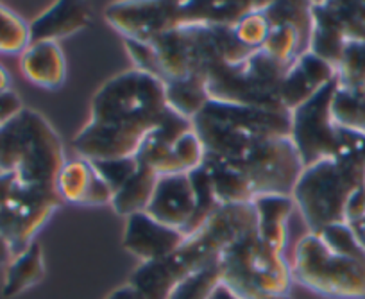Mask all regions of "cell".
Listing matches in <instances>:
<instances>
[{
	"instance_id": "cell-1",
	"label": "cell",
	"mask_w": 365,
	"mask_h": 299,
	"mask_svg": "<svg viewBox=\"0 0 365 299\" xmlns=\"http://www.w3.org/2000/svg\"><path fill=\"white\" fill-rule=\"evenodd\" d=\"M167 108L163 81L136 69L117 74L91 98L90 121L73 136V151L88 161L136 156Z\"/></svg>"
},
{
	"instance_id": "cell-2",
	"label": "cell",
	"mask_w": 365,
	"mask_h": 299,
	"mask_svg": "<svg viewBox=\"0 0 365 299\" xmlns=\"http://www.w3.org/2000/svg\"><path fill=\"white\" fill-rule=\"evenodd\" d=\"M256 228L258 217L252 203L220 206L219 212L201 230L188 235L170 256L142 263L133 273L129 285L140 299H167L179 281L215 263L227 245Z\"/></svg>"
},
{
	"instance_id": "cell-3",
	"label": "cell",
	"mask_w": 365,
	"mask_h": 299,
	"mask_svg": "<svg viewBox=\"0 0 365 299\" xmlns=\"http://www.w3.org/2000/svg\"><path fill=\"white\" fill-rule=\"evenodd\" d=\"M361 186H365V136L342 128L336 156L304 168L292 197L310 233H317L329 224L346 223L347 203Z\"/></svg>"
},
{
	"instance_id": "cell-4",
	"label": "cell",
	"mask_w": 365,
	"mask_h": 299,
	"mask_svg": "<svg viewBox=\"0 0 365 299\" xmlns=\"http://www.w3.org/2000/svg\"><path fill=\"white\" fill-rule=\"evenodd\" d=\"M206 158L240 161L269 138H290L292 113L210 101L194 118Z\"/></svg>"
},
{
	"instance_id": "cell-5",
	"label": "cell",
	"mask_w": 365,
	"mask_h": 299,
	"mask_svg": "<svg viewBox=\"0 0 365 299\" xmlns=\"http://www.w3.org/2000/svg\"><path fill=\"white\" fill-rule=\"evenodd\" d=\"M150 45L163 83L188 76L208 79L215 70L244 61L256 52L238 40L235 26L213 24L181 26L158 36Z\"/></svg>"
},
{
	"instance_id": "cell-6",
	"label": "cell",
	"mask_w": 365,
	"mask_h": 299,
	"mask_svg": "<svg viewBox=\"0 0 365 299\" xmlns=\"http://www.w3.org/2000/svg\"><path fill=\"white\" fill-rule=\"evenodd\" d=\"M220 281L242 299H292V267L283 253L274 251L249 231L219 256Z\"/></svg>"
},
{
	"instance_id": "cell-7",
	"label": "cell",
	"mask_w": 365,
	"mask_h": 299,
	"mask_svg": "<svg viewBox=\"0 0 365 299\" xmlns=\"http://www.w3.org/2000/svg\"><path fill=\"white\" fill-rule=\"evenodd\" d=\"M290 65L276 61L259 49L244 61L210 74L206 79L210 98L237 106L287 111L282 104V84Z\"/></svg>"
},
{
	"instance_id": "cell-8",
	"label": "cell",
	"mask_w": 365,
	"mask_h": 299,
	"mask_svg": "<svg viewBox=\"0 0 365 299\" xmlns=\"http://www.w3.org/2000/svg\"><path fill=\"white\" fill-rule=\"evenodd\" d=\"M292 276L315 294L335 299H365V256L333 253L315 233L294 249Z\"/></svg>"
},
{
	"instance_id": "cell-9",
	"label": "cell",
	"mask_w": 365,
	"mask_h": 299,
	"mask_svg": "<svg viewBox=\"0 0 365 299\" xmlns=\"http://www.w3.org/2000/svg\"><path fill=\"white\" fill-rule=\"evenodd\" d=\"M19 124L20 185L58 190V178L66 163L65 147L51 122L36 110H26L16 118Z\"/></svg>"
},
{
	"instance_id": "cell-10",
	"label": "cell",
	"mask_w": 365,
	"mask_h": 299,
	"mask_svg": "<svg viewBox=\"0 0 365 299\" xmlns=\"http://www.w3.org/2000/svg\"><path fill=\"white\" fill-rule=\"evenodd\" d=\"M336 90L339 83L335 79L292 111L290 140L296 146L304 168L339 153L342 128L333 118Z\"/></svg>"
},
{
	"instance_id": "cell-11",
	"label": "cell",
	"mask_w": 365,
	"mask_h": 299,
	"mask_svg": "<svg viewBox=\"0 0 365 299\" xmlns=\"http://www.w3.org/2000/svg\"><path fill=\"white\" fill-rule=\"evenodd\" d=\"M251 185L252 196H292L304 171L290 138H269L240 161H231Z\"/></svg>"
},
{
	"instance_id": "cell-12",
	"label": "cell",
	"mask_w": 365,
	"mask_h": 299,
	"mask_svg": "<svg viewBox=\"0 0 365 299\" xmlns=\"http://www.w3.org/2000/svg\"><path fill=\"white\" fill-rule=\"evenodd\" d=\"M61 203L58 190L16 183L9 201L0 210V233L9 240L15 256L33 244L38 231Z\"/></svg>"
},
{
	"instance_id": "cell-13",
	"label": "cell",
	"mask_w": 365,
	"mask_h": 299,
	"mask_svg": "<svg viewBox=\"0 0 365 299\" xmlns=\"http://www.w3.org/2000/svg\"><path fill=\"white\" fill-rule=\"evenodd\" d=\"M104 20L124 40L150 44L161 34L185 26L182 0H142V2H115L104 11Z\"/></svg>"
},
{
	"instance_id": "cell-14",
	"label": "cell",
	"mask_w": 365,
	"mask_h": 299,
	"mask_svg": "<svg viewBox=\"0 0 365 299\" xmlns=\"http://www.w3.org/2000/svg\"><path fill=\"white\" fill-rule=\"evenodd\" d=\"M185 240L187 235L182 231L158 223L145 212L128 217L122 235V245L125 251L142 260V263L167 258Z\"/></svg>"
},
{
	"instance_id": "cell-15",
	"label": "cell",
	"mask_w": 365,
	"mask_h": 299,
	"mask_svg": "<svg viewBox=\"0 0 365 299\" xmlns=\"http://www.w3.org/2000/svg\"><path fill=\"white\" fill-rule=\"evenodd\" d=\"M145 213L158 223L185 233L195 213V190L190 176H160Z\"/></svg>"
},
{
	"instance_id": "cell-16",
	"label": "cell",
	"mask_w": 365,
	"mask_h": 299,
	"mask_svg": "<svg viewBox=\"0 0 365 299\" xmlns=\"http://www.w3.org/2000/svg\"><path fill=\"white\" fill-rule=\"evenodd\" d=\"M336 79V70L324 59L317 58L312 52L301 54L289 66L282 84V104L292 113L296 108L314 97L319 90Z\"/></svg>"
},
{
	"instance_id": "cell-17",
	"label": "cell",
	"mask_w": 365,
	"mask_h": 299,
	"mask_svg": "<svg viewBox=\"0 0 365 299\" xmlns=\"http://www.w3.org/2000/svg\"><path fill=\"white\" fill-rule=\"evenodd\" d=\"M58 192L70 205L103 206L113 201V190L101 178L93 163L83 158L66 161L58 178Z\"/></svg>"
},
{
	"instance_id": "cell-18",
	"label": "cell",
	"mask_w": 365,
	"mask_h": 299,
	"mask_svg": "<svg viewBox=\"0 0 365 299\" xmlns=\"http://www.w3.org/2000/svg\"><path fill=\"white\" fill-rule=\"evenodd\" d=\"M91 24V9L86 2L61 0L54 2L40 16L29 24L31 44L56 41L68 38Z\"/></svg>"
},
{
	"instance_id": "cell-19",
	"label": "cell",
	"mask_w": 365,
	"mask_h": 299,
	"mask_svg": "<svg viewBox=\"0 0 365 299\" xmlns=\"http://www.w3.org/2000/svg\"><path fill=\"white\" fill-rule=\"evenodd\" d=\"M24 77L34 86L58 90L66 81V59L56 41H38L20 54Z\"/></svg>"
},
{
	"instance_id": "cell-20",
	"label": "cell",
	"mask_w": 365,
	"mask_h": 299,
	"mask_svg": "<svg viewBox=\"0 0 365 299\" xmlns=\"http://www.w3.org/2000/svg\"><path fill=\"white\" fill-rule=\"evenodd\" d=\"M258 217L259 238L274 251L283 253L289 240V224L294 210L297 208L292 196H259L252 201Z\"/></svg>"
},
{
	"instance_id": "cell-21",
	"label": "cell",
	"mask_w": 365,
	"mask_h": 299,
	"mask_svg": "<svg viewBox=\"0 0 365 299\" xmlns=\"http://www.w3.org/2000/svg\"><path fill=\"white\" fill-rule=\"evenodd\" d=\"M45 278L43 249L38 242H33L26 251L16 255L13 262L6 267L2 298L13 299L24 294L29 288L36 287Z\"/></svg>"
},
{
	"instance_id": "cell-22",
	"label": "cell",
	"mask_w": 365,
	"mask_h": 299,
	"mask_svg": "<svg viewBox=\"0 0 365 299\" xmlns=\"http://www.w3.org/2000/svg\"><path fill=\"white\" fill-rule=\"evenodd\" d=\"M202 165L208 171L213 190H215L217 201L220 205H244V203L255 201L251 185H249L244 174L231 161L205 156Z\"/></svg>"
},
{
	"instance_id": "cell-23",
	"label": "cell",
	"mask_w": 365,
	"mask_h": 299,
	"mask_svg": "<svg viewBox=\"0 0 365 299\" xmlns=\"http://www.w3.org/2000/svg\"><path fill=\"white\" fill-rule=\"evenodd\" d=\"M312 15L335 27L344 40L365 44V2H312Z\"/></svg>"
},
{
	"instance_id": "cell-24",
	"label": "cell",
	"mask_w": 365,
	"mask_h": 299,
	"mask_svg": "<svg viewBox=\"0 0 365 299\" xmlns=\"http://www.w3.org/2000/svg\"><path fill=\"white\" fill-rule=\"evenodd\" d=\"M165 95H167L168 108L190 121H194L212 101L206 88V79L195 76L167 81Z\"/></svg>"
},
{
	"instance_id": "cell-25",
	"label": "cell",
	"mask_w": 365,
	"mask_h": 299,
	"mask_svg": "<svg viewBox=\"0 0 365 299\" xmlns=\"http://www.w3.org/2000/svg\"><path fill=\"white\" fill-rule=\"evenodd\" d=\"M158 178L160 176L156 172H153L145 165L140 163L135 176L115 192L113 201H111V206H113L115 212L118 216L125 217V219L135 216V213L145 212L147 206H149L150 197H153Z\"/></svg>"
},
{
	"instance_id": "cell-26",
	"label": "cell",
	"mask_w": 365,
	"mask_h": 299,
	"mask_svg": "<svg viewBox=\"0 0 365 299\" xmlns=\"http://www.w3.org/2000/svg\"><path fill=\"white\" fill-rule=\"evenodd\" d=\"M262 51L269 54L272 59H276V61L290 65L301 54L308 52V44L294 26L274 24V26L269 27V33H267L265 41H263Z\"/></svg>"
},
{
	"instance_id": "cell-27",
	"label": "cell",
	"mask_w": 365,
	"mask_h": 299,
	"mask_svg": "<svg viewBox=\"0 0 365 299\" xmlns=\"http://www.w3.org/2000/svg\"><path fill=\"white\" fill-rule=\"evenodd\" d=\"M188 176H190V181L195 190V213L192 223L188 224L187 231H185L187 237L201 230V228L219 212L220 206H222L217 201L215 190H213L212 179H210V174L208 171H206L205 165L190 171Z\"/></svg>"
},
{
	"instance_id": "cell-28",
	"label": "cell",
	"mask_w": 365,
	"mask_h": 299,
	"mask_svg": "<svg viewBox=\"0 0 365 299\" xmlns=\"http://www.w3.org/2000/svg\"><path fill=\"white\" fill-rule=\"evenodd\" d=\"M262 11L269 20V26L289 24V26L296 27L310 49L312 29H314L312 2H267Z\"/></svg>"
},
{
	"instance_id": "cell-29",
	"label": "cell",
	"mask_w": 365,
	"mask_h": 299,
	"mask_svg": "<svg viewBox=\"0 0 365 299\" xmlns=\"http://www.w3.org/2000/svg\"><path fill=\"white\" fill-rule=\"evenodd\" d=\"M339 88L351 93H365V44L349 41L336 66Z\"/></svg>"
},
{
	"instance_id": "cell-30",
	"label": "cell",
	"mask_w": 365,
	"mask_h": 299,
	"mask_svg": "<svg viewBox=\"0 0 365 299\" xmlns=\"http://www.w3.org/2000/svg\"><path fill=\"white\" fill-rule=\"evenodd\" d=\"M220 283L219 260L179 281L167 299H210Z\"/></svg>"
},
{
	"instance_id": "cell-31",
	"label": "cell",
	"mask_w": 365,
	"mask_h": 299,
	"mask_svg": "<svg viewBox=\"0 0 365 299\" xmlns=\"http://www.w3.org/2000/svg\"><path fill=\"white\" fill-rule=\"evenodd\" d=\"M29 44V24L0 4V54H22Z\"/></svg>"
},
{
	"instance_id": "cell-32",
	"label": "cell",
	"mask_w": 365,
	"mask_h": 299,
	"mask_svg": "<svg viewBox=\"0 0 365 299\" xmlns=\"http://www.w3.org/2000/svg\"><path fill=\"white\" fill-rule=\"evenodd\" d=\"M333 118L340 128L365 136V93H351L339 88L333 98Z\"/></svg>"
},
{
	"instance_id": "cell-33",
	"label": "cell",
	"mask_w": 365,
	"mask_h": 299,
	"mask_svg": "<svg viewBox=\"0 0 365 299\" xmlns=\"http://www.w3.org/2000/svg\"><path fill=\"white\" fill-rule=\"evenodd\" d=\"M319 238L326 244V248L331 249L333 253L339 255H349V256H365V251L360 248V244L354 238L353 231H351L347 223H336L329 224V226L322 228L317 231Z\"/></svg>"
},
{
	"instance_id": "cell-34",
	"label": "cell",
	"mask_w": 365,
	"mask_h": 299,
	"mask_svg": "<svg viewBox=\"0 0 365 299\" xmlns=\"http://www.w3.org/2000/svg\"><path fill=\"white\" fill-rule=\"evenodd\" d=\"M96 171L99 172L101 178L110 185V188L113 190V196L118 188H120L124 183H128L129 179L135 176V172L138 171L140 163L136 160V156H128V158H117V160H103V161H91Z\"/></svg>"
},
{
	"instance_id": "cell-35",
	"label": "cell",
	"mask_w": 365,
	"mask_h": 299,
	"mask_svg": "<svg viewBox=\"0 0 365 299\" xmlns=\"http://www.w3.org/2000/svg\"><path fill=\"white\" fill-rule=\"evenodd\" d=\"M269 20L265 19L263 11L251 13V15L244 16L240 22L235 26V33H237L238 40L245 45V47L252 49V51H259L265 41L267 33H269Z\"/></svg>"
},
{
	"instance_id": "cell-36",
	"label": "cell",
	"mask_w": 365,
	"mask_h": 299,
	"mask_svg": "<svg viewBox=\"0 0 365 299\" xmlns=\"http://www.w3.org/2000/svg\"><path fill=\"white\" fill-rule=\"evenodd\" d=\"M124 45L128 54L131 56V61L136 70H142V72L150 74V76L161 79V70H160V65H158V58L153 45L143 44V41H136V40H124Z\"/></svg>"
},
{
	"instance_id": "cell-37",
	"label": "cell",
	"mask_w": 365,
	"mask_h": 299,
	"mask_svg": "<svg viewBox=\"0 0 365 299\" xmlns=\"http://www.w3.org/2000/svg\"><path fill=\"white\" fill-rule=\"evenodd\" d=\"M26 110L22 104V98L11 88L0 90V129L11 124L22 111Z\"/></svg>"
},
{
	"instance_id": "cell-38",
	"label": "cell",
	"mask_w": 365,
	"mask_h": 299,
	"mask_svg": "<svg viewBox=\"0 0 365 299\" xmlns=\"http://www.w3.org/2000/svg\"><path fill=\"white\" fill-rule=\"evenodd\" d=\"M19 178H16L15 172H4L0 174V210L4 208L6 203L9 201L13 190H15Z\"/></svg>"
},
{
	"instance_id": "cell-39",
	"label": "cell",
	"mask_w": 365,
	"mask_h": 299,
	"mask_svg": "<svg viewBox=\"0 0 365 299\" xmlns=\"http://www.w3.org/2000/svg\"><path fill=\"white\" fill-rule=\"evenodd\" d=\"M13 258H15V251H13L11 244L4 235L0 233V267H8Z\"/></svg>"
},
{
	"instance_id": "cell-40",
	"label": "cell",
	"mask_w": 365,
	"mask_h": 299,
	"mask_svg": "<svg viewBox=\"0 0 365 299\" xmlns=\"http://www.w3.org/2000/svg\"><path fill=\"white\" fill-rule=\"evenodd\" d=\"M347 224H349L351 231H353L354 238H356V242L360 244V248L365 251V216L361 217V219H356L353 221V223Z\"/></svg>"
},
{
	"instance_id": "cell-41",
	"label": "cell",
	"mask_w": 365,
	"mask_h": 299,
	"mask_svg": "<svg viewBox=\"0 0 365 299\" xmlns=\"http://www.w3.org/2000/svg\"><path fill=\"white\" fill-rule=\"evenodd\" d=\"M106 299H140V298L135 292V288L128 283V285H122V287H118L117 290L111 292Z\"/></svg>"
},
{
	"instance_id": "cell-42",
	"label": "cell",
	"mask_w": 365,
	"mask_h": 299,
	"mask_svg": "<svg viewBox=\"0 0 365 299\" xmlns=\"http://www.w3.org/2000/svg\"><path fill=\"white\" fill-rule=\"evenodd\" d=\"M210 299H242V298H238V295L235 294V292L231 290L227 285H224L222 281H220V283L217 285L215 290H213L212 298H210Z\"/></svg>"
},
{
	"instance_id": "cell-43",
	"label": "cell",
	"mask_w": 365,
	"mask_h": 299,
	"mask_svg": "<svg viewBox=\"0 0 365 299\" xmlns=\"http://www.w3.org/2000/svg\"><path fill=\"white\" fill-rule=\"evenodd\" d=\"M9 88V76L2 66H0V90H6Z\"/></svg>"
}]
</instances>
